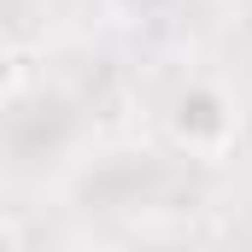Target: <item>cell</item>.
I'll return each mask as SVG.
<instances>
[{
    "label": "cell",
    "instance_id": "cell-1",
    "mask_svg": "<svg viewBox=\"0 0 252 252\" xmlns=\"http://www.w3.org/2000/svg\"><path fill=\"white\" fill-rule=\"evenodd\" d=\"M164 124H170V141L188 158H223L241 135V112L217 82H188V88H176Z\"/></svg>",
    "mask_w": 252,
    "mask_h": 252
},
{
    "label": "cell",
    "instance_id": "cell-2",
    "mask_svg": "<svg viewBox=\"0 0 252 252\" xmlns=\"http://www.w3.org/2000/svg\"><path fill=\"white\" fill-rule=\"evenodd\" d=\"M18 88V59H12V47H0V100Z\"/></svg>",
    "mask_w": 252,
    "mask_h": 252
},
{
    "label": "cell",
    "instance_id": "cell-3",
    "mask_svg": "<svg viewBox=\"0 0 252 252\" xmlns=\"http://www.w3.org/2000/svg\"><path fill=\"white\" fill-rule=\"evenodd\" d=\"M18 247H24V229L12 217H0V252H18Z\"/></svg>",
    "mask_w": 252,
    "mask_h": 252
}]
</instances>
